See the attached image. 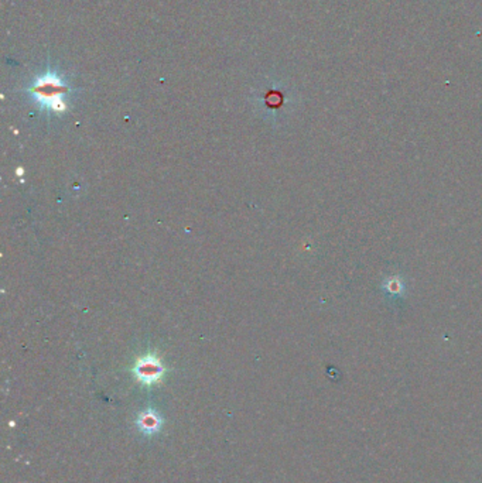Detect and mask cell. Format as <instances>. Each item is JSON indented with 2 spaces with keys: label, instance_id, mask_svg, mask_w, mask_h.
Instances as JSON below:
<instances>
[{
  "label": "cell",
  "instance_id": "1",
  "mask_svg": "<svg viewBox=\"0 0 482 483\" xmlns=\"http://www.w3.org/2000/svg\"><path fill=\"white\" fill-rule=\"evenodd\" d=\"M135 373L140 381L146 384H151L162 377L163 366L157 358L146 357L138 362Z\"/></svg>",
  "mask_w": 482,
  "mask_h": 483
},
{
  "label": "cell",
  "instance_id": "2",
  "mask_svg": "<svg viewBox=\"0 0 482 483\" xmlns=\"http://www.w3.org/2000/svg\"><path fill=\"white\" fill-rule=\"evenodd\" d=\"M138 426L143 433L153 434V433H157L160 430L162 420H160V417L153 410H147L139 415Z\"/></svg>",
  "mask_w": 482,
  "mask_h": 483
}]
</instances>
